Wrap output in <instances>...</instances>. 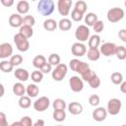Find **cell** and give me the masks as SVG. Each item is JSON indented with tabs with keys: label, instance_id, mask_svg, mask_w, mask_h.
Wrapping results in <instances>:
<instances>
[{
	"label": "cell",
	"instance_id": "obj_1",
	"mask_svg": "<svg viewBox=\"0 0 126 126\" xmlns=\"http://www.w3.org/2000/svg\"><path fill=\"white\" fill-rule=\"evenodd\" d=\"M55 9L54 2L52 0H40L37 4V11L42 16H49Z\"/></svg>",
	"mask_w": 126,
	"mask_h": 126
},
{
	"label": "cell",
	"instance_id": "obj_2",
	"mask_svg": "<svg viewBox=\"0 0 126 126\" xmlns=\"http://www.w3.org/2000/svg\"><path fill=\"white\" fill-rule=\"evenodd\" d=\"M67 71H68V68H67L66 64H63V63L58 64L57 66H55L54 70L51 71L52 79L56 82L62 81L65 78V76L67 75Z\"/></svg>",
	"mask_w": 126,
	"mask_h": 126
},
{
	"label": "cell",
	"instance_id": "obj_3",
	"mask_svg": "<svg viewBox=\"0 0 126 126\" xmlns=\"http://www.w3.org/2000/svg\"><path fill=\"white\" fill-rule=\"evenodd\" d=\"M106 17L110 23H117L124 18V10L119 7L111 8L108 10Z\"/></svg>",
	"mask_w": 126,
	"mask_h": 126
},
{
	"label": "cell",
	"instance_id": "obj_4",
	"mask_svg": "<svg viewBox=\"0 0 126 126\" xmlns=\"http://www.w3.org/2000/svg\"><path fill=\"white\" fill-rule=\"evenodd\" d=\"M122 107V102L119 98H110L107 102V107H106V111L107 113H109L110 115H117Z\"/></svg>",
	"mask_w": 126,
	"mask_h": 126
},
{
	"label": "cell",
	"instance_id": "obj_5",
	"mask_svg": "<svg viewBox=\"0 0 126 126\" xmlns=\"http://www.w3.org/2000/svg\"><path fill=\"white\" fill-rule=\"evenodd\" d=\"M14 42H15V44H16V46H17L19 51L26 52L30 48V42H29L28 38H26L25 36H23L19 32L14 35Z\"/></svg>",
	"mask_w": 126,
	"mask_h": 126
},
{
	"label": "cell",
	"instance_id": "obj_6",
	"mask_svg": "<svg viewBox=\"0 0 126 126\" xmlns=\"http://www.w3.org/2000/svg\"><path fill=\"white\" fill-rule=\"evenodd\" d=\"M75 37L79 40V42H85L90 37V30L85 25H80L75 32Z\"/></svg>",
	"mask_w": 126,
	"mask_h": 126
},
{
	"label": "cell",
	"instance_id": "obj_7",
	"mask_svg": "<svg viewBox=\"0 0 126 126\" xmlns=\"http://www.w3.org/2000/svg\"><path fill=\"white\" fill-rule=\"evenodd\" d=\"M50 100L47 96H40L33 102V108L38 112H42L48 108Z\"/></svg>",
	"mask_w": 126,
	"mask_h": 126
},
{
	"label": "cell",
	"instance_id": "obj_8",
	"mask_svg": "<svg viewBox=\"0 0 126 126\" xmlns=\"http://www.w3.org/2000/svg\"><path fill=\"white\" fill-rule=\"evenodd\" d=\"M69 85L74 93H80L84 89V82L79 76H72L69 80Z\"/></svg>",
	"mask_w": 126,
	"mask_h": 126
},
{
	"label": "cell",
	"instance_id": "obj_9",
	"mask_svg": "<svg viewBox=\"0 0 126 126\" xmlns=\"http://www.w3.org/2000/svg\"><path fill=\"white\" fill-rule=\"evenodd\" d=\"M72 4H73L72 0H58L57 9H58L59 14L62 16H67L70 12Z\"/></svg>",
	"mask_w": 126,
	"mask_h": 126
},
{
	"label": "cell",
	"instance_id": "obj_10",
	"mask_svg": "<svg viewBox=\"0 0 126 126\" xmlns=\"http://www.w3.org/2000/svg\"><path fill=\"white\" fill-rule=\"evenodd\" d=\"M115 48H116V45L113 43V42H104L100 48H99V52L108 57V56H111V55H114L115 53Z\"/></svg>",
	"mask_w": 126,
	"mask_h": 126
},
{
	"label": "cell",
	"instance_id": "obj_11",
	"mask_svg": "<svg viewBox=\"0 0 126 126\" xmlns=\"http://www.w3.org/2000/svg\"><path fill=\"white\" fill-rule=\"evenodd\" d=\"M71 51H72V54L74 56H77V57H82L86 54L87 52V48H86V45L82 42H75L73 43L72 47H71Z\"/></svg>",
	"mask_w": 126,
	"mask_h": 126
},
{
	"label": "cell",
	"instance_id": "obj_12",
	"mask_svg": "<svg viewBox=\"0 0 126 126\" xmlns=\"http://www.w3.org/2000/svg\"><path fill=\"white\" fill-rule=\"evenodd\" d=\"M13 54V47L9 42H4L0 44V58L5 59L11 57Z\"/></svg>",
	"mask_w": 126,
	"mask_h": 126
},
{
	"label": "cell",
	"instance_id": "obj_13",
	"mask_svg": "<svg viewBox=\"0 0 126 126\" xmlns=\"http://www.w3.org/2000/svg\"><path fill=\"white\" fill-rule=\"evenodd\" d=\"M106 116H107V111L104 107H96L93 111V118L97 122H101L105 120Z\"/></svg>",
	"mask_w": 126,
	"mask_h": 126
},
{
	"label": "cell",
	"instance_id": "obj_14",
	"mask_svg": "<svg viewBox=\"0 0 126 126\" xmlns=\"http://www.w3.org/2000/svg\"><path fill=\"white\" fill-rule=\"evenodd\" d=\"M9 25L12 28H21L23 25V17L20 14H12L9 17Z\"/></svg>",
	"mask_w": 126,
	"mask_h": 126
},
{
	"label": "cell",
	"instance_id": "obj_15",
	"mask_svg": "<svg viewBox=\"0 0 126 126\" xmlns=\"http://www.w3.org/2000/svg\"><path fill=\"white\" fill-rule=\"evenodd\" d=\"M14 76L22 83V82H26L29 80L30 78V74L28 72V70L24 69V68H17L14 72Z\"/></svg>",
	"mask_w": 126,
	"mask_h": 126
},
{
	"label": "cell",
	"instance_id": "obj_16",
	"mask_svg": "<svg viewBox=\"0 0 126 126\" xmlns=\"http://www.w3.org/2000/svg\"><path fill=\"white\" fill-rule=\"evenodd\" d=\"M68 110H69V112L71 114L78 115V114H81L82 113V111H83V105L80 102L73 101V102H71L68 105Z\"/></svg>",
	"mask_w": 126,
	"mask_h": 126
},
{
	"label": "cell",
	"instance_id": "obj_17",
	"mask_svg": "<svg viewBox=\"0 0 126 126\" xmlns=\"http://www.w3.org/2000/svg\"><path fill=\"white\" fill-rule=\"evenodd\" d=\"M30 10V4L28 1L26 0H21L17 3V11L18 14L23 15V14H27Z\"/></svg>",
	"mask_w": 126,
	"mask_h": 126
},
{
	"label": "cell",
	"instance_id": "obj_18",
	"mask_svg": "<svg viewBox=\"0 0 126 126\" xmlns=\"http://www.w3.org/2000/svg\"><path fill=\"white\" fill-rule=\"evenodd\" d=\"M87 57L91 61H96L100 57V52L98 48H89L87 51Z\"/></svg>",
	"mask_w": 126,
	"mask_h": 126
},
{
	"label": "cell",
	"instance_id": "obj_19",
	"mask_svg": "<svg viewBox=\"0 0 126 126\" xmlns=\"http://www.w3.org/2000/svg\"><path fill=\"white\" fill-rule=\"evenodd\" d=\"M26 93H27L29 97H35L38 94L39 90H38V87L35 84H30L26 88Z\"/></svg>",
	"mask_w": 126,
	"mask_h": 126
},
{
	"label": "cell",
	"instance_id": "obj_20",
	"mask_svg": "<svg viewBox=\"0 0 126 126\" xmlns=\"http://www.w3.org/2000/svg\"><path fill=\"white\" fill-rule=\"evenodd\" d=\"M57 27L61 31L66 32V31H69L72 28V22H71V20H69L67 18H64V19H61L59 21V23H57Z\"/></svg>",
	"mask_w": 126,
	"mask_h": 126
},
{
	"label": "cell",
	"instance_id": "obj_21",
	"mask_svg": "<svg viewBox=\"0 0 126 126\" xmlns=\"http://www.w3.org/2000/svg\"><path fill=\"white\" fill-rule=\"evenodd\" d=\"M13 93H14V94H16L18 96H23L26 94V88L21 82L16 83L13 86Z\"/></svg>",
	"mask_w": 126,
	"mask_h": 126
},
{
	"label": "cell",
	"instance_id": "obj_22",
	"mask_svg": "<svg viewBox=\"0 0 126 126\" xmlns=\"http://www.w3.org/2000/svg\"><path fill=\"white\" fill-rule=\"evenodd\" d=\"M57 28V22L53 19H46L43 22V29L47 32H52L56 30Z\"/></svg>",
	"mask_w": 126,
	"mask_h": 126
},
{
	"label": "cell",
	"instance_id": "obj_23",
	"mask_svg": "<svg viewBox=\"0 0 126 126\" xmlns=\"http://www.w3.org/2000/svg\"><path fill=\"white\" fill-rule=\"evenodd\" d=\"M97 21H98L97 15L94 14V13H88L86 15V17H85V23L89 27H93Z\"/></svg>",
	"mask_w": 126,
	"mask_h": 126
},
{
	"label": "cell",
	"instance_id": "obj_24",
	"mask_svg": "<svg viewBox=\"0 0 126 126\" xmlns=\"http://www.w3.org/2000/svg\"><path fill=\"white\" fill-rule=\"evenodd\" d=\"M46 58L43 55H36L33 60H32V65L33 67H35L36 69H40L45 63H46Z\"/></svg>",
	"mask_w": 126,
	"mask_h": 126
},
{
	"label": "cell",
	"instance_id": "obj_25",
	"mask_svg": "<svg viewBox=\"0 0 126 126\" xmlns=\"http://www.w3.org/2000/svg\"><path fill=\"white\" fill-rule=\"evenodd\" d=\"M19 33L22 34L23 36H25L26 38H30L32 36L33 34V30L32 27H29V26H22L20 28V31H19Z\"/></svg>",
	"mask_w": 126,
	"mask_h": 126
},
{
	"label": "cell",
	"instance_id": "obj_26",
	"mask_svg": "<svg viewBox=\"0 0 126 126\" xmlns=\"http://www.w3.org/2000/svg\"><path fill=\"white\" fill-rule=\"evenodd\" d=\"M100 44V36L98 34H93L89 37V47L90 48H97Z\"/></svg>",
	"mask_w": 126,
	"mask_h": 126
},
{
	"label": "cell",
	"instance_id": "obj_27",
	"mask_svg": "<svg viewBox=\"0 0 126 126\" xmlns=\"http://www.w3.org/2000/svg\"><path fill=\"white\" fill-rule=\"evenodd\" d=\"M114 55H116V57L119 60H124L126 58V48L123 45H116Z\"/></svg>",
	"mask_w": 126,
	"mask_h": 126
},
{
	"label": "cell",
	"instance_id": "obj_28",
	"mask_svg": "<svg viewBox=\"0 0 126 126\" xmlns=\"http://www.w3.org/2000/svg\"><path fill=\"white\" fill-rule=\"evenodd\" d=\"M19 105H20V107H22V108H24V109L29 108V107L32 105L31 97H29L28 95L20 96V99H19Z\"/></svg>",
	"mask_w": 126,
	"mask_h": 126
},
{
	"label": "cell",
	"instance_id": "obj_29",
	"mask_svg": "<svg viewBox=\"0 0 126 126\" xmlns=\"http://www.w3.org/2000/svg\"><path fill=\"white\" fill-rule=\"evenodd\" d=\"M52 106H53L54 110H65L66 102L62 98H56V99H54V101L52 103Z\"/></svg>",
	"mask_w": 126,
	"mask_h": 126
},
{
	"label": "cell",
	"instance_id": "obj_30",
	"mask_svg": "<svg viewBox=\"0 0 126 126\" xmlns=\"http://www.w3.org/2000/svg\"><path fill=\"white\" fill-rule=\"evenodd\" d=\"M53 119L57 122H62L66 118V112L65 110H54L53 111Z\"/></svg>",
	"mask_w": 126,
	"mask_h": 126
},
{
	"label": "cell",
	"instance_id": "obj_31",
	"mask_svg": "<svg viewBox=\"0 0 126 126\" xmlns=\"http://www.w3.org/2000/svg\"><path fill=\"white\" fill-rule=\"evenodd\" d=\"M14 66L10 63V61L7 60H3L2 62H0V70L4 73H10L13 70Z\"/></svg>",
	"mask_w": 126,
	"mask_h": 126
},
{
	"label": "cell",
	"instance_id": "obj_32",
	"mask_svg": "<svg viewBox=\"0 0 126 126\" xmlns=\"http://www.w3.org/2000/svg\"><path fill=\"white\" fill-rule=\"evenodd\" d=\"M110 80L114 85H120L123 82V76L120 72H114L111 74Z\"/></svg>",
	"mask_w": 126,
	"mask_h": 126
},
{
	"label": "cell",
	"instance_id": "obj_33",
	"mask_svg": "<svg viewBox=\"0 0 126 126\" xmlns=\"http://www.w3.org/2000/svg\"><path fill=\"white\" fill-rule=\"evenodd\" d=\"M75 10H77V11H79L80 13H82L83 15L86 13V11H87V9H88V6H87V3L85 2V1H83V0H80V1H77L76 3H75V8H74Z\"/></svg>",
	"mask_w": 126,
	"mask_h": 126
},
{
	"label": "cell",
	"instance_id": "obj_34",
	"mask_svg": "<svg viewBox=\"0 0 126 126\" xmlns=\"http://www.w3.org/2000/svg\"><path fill=\"white\" fill-rule=\"evenodd\" d=\"M89 69H90L89 64L86 63V62H84V61H81V60H80V62L78 63V65H77V67H76L75 72H77V73H79L80 75H82L83 73H85V72H86L87 70H89Z\"/></svg>",
	"mask_w": 126,
	"mask_h": 126
},
{
	"label": "cell",
	"instance_id": "obj_35",
	"mask_svg": "<svg viewBox=\"0 0 126 126\" xmlns=\"http://www.w3.org/2000/svg\"><path fill=\"white\" fill-rule=\"evenodd\" d=\"M48 63L51 66H57L60 64V56L57 53H51L48 57Z\"/></svg>",
	"mask_w": 126,
	"mask_h": 126
},
{
	"label": "cell",
	"instance_id": "obj_36",
	"mask_svg": "<svg viewBox=\"0 0 126 126\" xmlns=\"http://www.w3.org/2000/svg\"><path fill=\"white\" fill-rule=\"evenodd\" d=\"M35 24V19L32 15H27L23 18V25L22 26H29V27H33Z\"/></svg>",
	"mask_w": 126,
	"mask_h": 126
},
{
	"label": "cell",
	"instance_id": "obj_37",
	"mask_svg": "<svg viewBox=\"0 0 126 126\" xmlns=\"http://www.w3.org/2000/svg\"><path fill=\"white\" fill-rule=\"evenodd\" d=\"M10 63L15 67V66H19L20 64H22V62H23V57H22V55H20V54H15V55H12L11 57H10Z\"/></svg>",
	"mask_w": 126,
	"mask_h": 126
},
{
	"label": "cell",
	"instance_id": "obj_38",
	"mask_svg": "<svg viewBox=\"0 0 126 126\" xmlns=\"http://www.w3.org/2000/svg\"><path fill=\"white\" fill-rule=\"evenodd\" d=\"M31 78L34 83H40L42 81V79H43V74L39 70H36V71H33L32 73Z\"/></svg>",
	"mask_w": 126,
	"mask_h": 126
},
{
	"label": "cell",
	"instance_id": "obj_39",
	"mask_svg": "<svg viewBox=\"0 0 126 126\" xmlns=\"http://www.w3.org/2000/svg\"><path fill=\"white\" fill-rule=\"evenodd\" d=\"M96 74L94 73V71H93V70H91V69H89V70H87L85 73H83L82 75H81V79L83 80V81H86V82H89L93 77H94Z\"/></svg>",
	"mask_w": 126,
	"mask_h": 126
},
{
	"label": "cell",
	"instance_id": "obj_40",
	"mask_svg": "<svg viewBox=\"0 0 126 126\" xmlns=\"http://www.w3.org/2000/svg\"><path fill=\"white\" fill-rule=\"evenodd\" d=\"M88 83H89V85H90L91 88H93V89H97V88L100 86V79L98 78L97 75H95V76L93 77Z\"/></svg>",
	"mask_w": 126,
	"mask_h": 126
},
{
	"label": "cell",
	"instance_id": "obj_41",
	"mask_svg": "<svg viewBox=\"0 0 126 126\" xmlns=\"http://www.w3.org/2000/svg\"><path fill=\"white\" fill-rule=\"evenodd\" d=\"M83 14L82 13H80L79 11H77V10H75V9H73V11L71 12V18H72V20L73 21H75V22H80V21H82L83 20Z\"/></svg>",
	"mask_w": 126,
	"mask_h": 126
},
{
	"label": "cell",
	"instance_id": "obj_42",
	"mask_svg": "<svg viewBox=\"0 0 126 126\" xmlns=\"http://www.w3.org/2000/svg\"><path fill=\"white\" fill-rule=\"evenodd\" d=\"M89 102L92 106H97L100 102V98L97 94H92L90 97H89Z\"/></svg>",
	"mask_w": 126,
	"mask_h": 126
},
{
	"label": "cell",
	"instance_id": "obj_43",
	"mask_svg": "<svg viewBox=\"0 0 126 126\" xmlns=\"http://www.w3.org/2000/svg\"><path fill=\"white\" fill-rule=\"evenodd\" d=\"M19 122L21 126H32V120L30 116H23Z\"/></svg>",
	"mask_w": 126,
	"mask_h": 126
},
{
	"label": "cell",
	"instance_id": "obj_44",
	"mask_svg": "<svg viewBox=\"0 0 126 126\" xmlns=\"http://www.w3.org/2000/svg\"><path fill=\"white\" fill-rule=\"evenodd\" d=\"M93 28H94V31L98 33V32H101L103 31V29H104V24H103L102 21L98 20V21L93 26Z\"/></svg>",
	"mask_w": 126,
	"mask_h": 126
},
{
	"label": "cell",
	"instance_id": "obj_45",
	"mask_svg": "<svg viewBox=\"0 0 126 126\" xmlns=\"http://www.w3.org/2000/svg\"><path fill=\"white\" fill-rule=\"evenodd\" d=\"M51 69H52V66H51L48 62H46V63H45L39 70H40V72H41L42 74H47V73H49V72L52 71Z\"/></svg>",
	"mask_w": 126,
	"mask_h": 126
},
{
	"label": "cell",
	"instance_id": "obj_46",
	"mask_svg": "<svg viewBox=\"0 0 126 126\" xmlns=\"http://www.w3.org/2000/svg\"><path fill=\"white\" fill-rule=\"evenodd\" d=\"M0 126H8V121L6 114L2 111H0Z\"/></svg>",
	"mask_w": 126,
	"mask_h": 126
},
{
	"label": "cell",
	"instance_id": "obj_47",
	"mask_svg": "<svg viewBox=\"0 0 126 126\" xmlns=\"http://www.w3.org/2000/svg\"><path fill=\"white\" fill-rule=\"evenodd\" d=\"M118 36L120 37V39H121L123 42H126V30H125V29L120 30L119 32H118Z\"/></svg>",
	"mask_w": 126,
	"mask_h": 126
},
{
	"label": "cell",
	"instance_id": "obj_48",
	"mask_svg": "<svg viewBox=\"0 0 126 126\" xmlns=\"http://www.w3.org/2000/svg\"><path fill=\"white\" fill-rule=\"evenodd\" d=\"M0 2H1V4H2L3 6H5V7H11V6L14 5V1H13V0H1Z\"/></svg>",
	"mask_w": 126,
	"mask_h": 126
},
{
	"label": "cell",
	"instance_id": "obj_49",
	"mask_svg": "<svg viewBox=\"0 0 126 126\" xmlns=\"http://www.w3.org/2000/svg\"><path fill=\"white\" fill-rule=\"evenodd\" d=\"M120 91L122 94H126V82H122L120 84Z\"/></svg>",
	"mask_w": 126,
	"mask_h": 126
},
{
	"label": "cell",
	"instance_id": "obj_50",
	"mask_svg": "<svg viewBox=\"0 0 126 126\" xmlns=\"http://www.w3.org/2000/svg\"><path fill=\"white\" fill-rule=\"evenodd\" d=\"M32 126H44V121L42 119H37L34 124H32Z\"/></svg>",
	"mask_w": 126,
	"mask_h": 126
},
{
	"label": "cell",
	"instance_id": "obj_51",
	"mask_svg": "<svg viewBox=\"0 0 126 126\" xmlns=\"http://www.w3.org/2000/svg\"><path fill=\"white\" fill-rule=\"evenodd\" d=\"M4 94H5V88H4V86L0 83V97H2V96L4 95Z\"/></svg>",
	"mask_w": 126,
	"mask_h": 126
},
{
	"label": "cell",
	"instance_id": "obj_52",
	"mask_svg": "<svg viewBox=\"0 0 126 126\" xmlns=\"http://www.w3.org/2000/svg\"><path fill=\"white\" fill-rule=\"evenodd\" d=\"M12 126H21V124H20V122L18 121V122H14V123H12Z\"/></svg>",
	"mask_w": 126,
	"mask_h": 126
},
{
	"label": "cell",
	"instance_id": "obj_53",
	"mask_svg": "<svg viewBox=\"0 0 126 126\" xmlns=\"http://www.w3.org/2000/svg\"><path fill=\"white\" fill-rule=\"evenodd\" d=\"M121 126H126V125H125V124H123V125H121Z\"/></svg>",
	"mask_w": 126,
	"mask_h": 126
},
{
	"label": "cell",
	"instance_id": "obj_54",
	"mask_svg": "<svg viewBox=\"0 0 126 126\" xmlns=\"http://www.w3.org/2000/svg\"><path fill=\"white\" fill-rule=\"evenodd\" d=\"M57 126H63V125H57Z\"/></svg>",
	"mask_w": 126,
	"mask_h": 126
},
{
	"label": "cell",
	"instance_id": "obj_55",
	"mask_svg": "<svg viewBox=\"0 0 126 126\" xmlns=\"http://www.w3.org/2000/svg\"><path fill=\"white\" fill-rule=\"evenodd\" d=\"M8 126H12V124H11V125H8Z\"/></svg>",
	"mask_w": 126,
	"mask_h": 126
}]
</instances>
